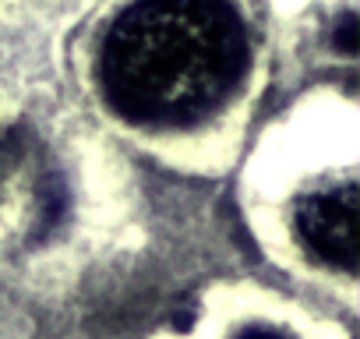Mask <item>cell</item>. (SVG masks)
<instances>
[{"mask_svg": "<svg viewBox=\"0 0 360 339\" xmlns=\"http://www.w3.org/2000/svg\"><path fill=\"white\" fill-rule=\"evenodd\" d=\"M251 43L230 0H138L99 46L106 106L138 127H195L230 103Z\"/></svg>", "mask_w": 360, "mask_h": 339, "instance_id": "6da1fadb", "label": "cell"}, {"mask_svg": "<svg viewBox=\"0 0 360 339\" xmlns=\"http://www.w3.org/2000/svg\"><path fill=\"white\" fill-rule=\"evenodd\" d=\"M293 230L300 248L339 272H353L356 269V255H360V191L353 181L342 184H328L318 188L311 195H304L293 209Z\"/></svg>", "mask_w": 360, "mask_h": 339, "instance_id": "7a4b0ae2", "label": "cell"}, {"mask_svg": "<svg viewBox=\"0 0 360 339\" xmlns=\"http://www.w3.org/2000/svg\"><path fill=\"white\" fill-rule=\"evenodd\" d=\"M335 39H339L342 53H353V50H356V18H353V15H342V22H339V29H335Z\"/></svg>", "mask_w": 360, "mask_h": 339, "instance_id": "3957f363", "label": "cell"}, {"mask_svg": "<svg viewBox=\"0 0 360 339\" xmlns=\"http://www.w3.org/2000/svg\"><path fill=\"white\" fill-rule=\"evenodd\" d=\"M233 339H290V335H283V332H276V328H269V325H248V328L237 332Z\"/></svg>", "mask_w": 360, "mask_h": 339, "instance_id": "277c9868", "label": "cell"}]
</instances>
